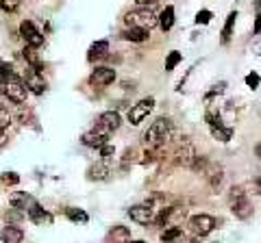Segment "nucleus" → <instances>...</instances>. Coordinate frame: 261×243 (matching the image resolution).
<instances>
[{
	"label": "nucleus",
	"mask_w": 261,
	"mask_h": 243,
	"mask_svg": "<svg viewBox=\"0 0 261 243\" xmlns=\"http://www.w3.org/2000/svg\"><path fill=\"white\" fill-rule=\"evenodd\" d=\"M170 135H172V122L168 117H157L144 133V145L148 150H157L170 139Z\"/></svg>",
	"instance_id": "f257e3e1"
},
{
	"label": "nucleus",
	"mask_w": 261,
	"mask_h": 243,
	"mask_svg": "<svg viewBox=\"0 0 261 243\" xmlns=\"http://www.w3.org/2000/svg\"><path fill=\"white\" fill-rule=\"evenodd\" d=\"M124 22L128 26H137V28H146L150 31L157 26V13H154L150 7H137L135 11H128L124 15Z\"/></svg>",
	"instance_id": "f03ea898"
},
{
	"label": "nucleus",
	"mask_w": 261,
	"mask_h": 243,
	"mask_svg": "<svg viewBox=\"0 0 261 243\" xmlns=\"http://www.w3.org/2000/svg\"><path fill=\"white\" fill-rule=\"evenodd\" d=\"M231 213L242 222H246L252 217V204H250V200L246 198V193H244L242 187L231 189Z\"/></svg>",
	"instance_id": "7ed1b4c3"
},
{
	"label": "nucleus",
	"mask_w": 261,
	"mask_h": 243,
	"mask_svg": "<svg viewBox=\"0 0 261 243\" xmlns=\"http://www.w3.org/2000/svg\"><path fill=\"white\" fill-rule=\"evenodd\" d=\"M216 217H211L207 213H198V215H194L190 217V230L196 234V237H207V234H211L216 230Z\"/></svg>",
	"instance_id": "20e7f679"
},
{
	"label": "nucleus",
	"mask_w": 261,
	"mask_h": 243,
	"mask_svg": "<svg viewBox=\"0 0 261 243\" xmlns=\"http://www.w3.org/2000/svg\"><path fill=\"white\" fill-rule=\"evenodd\" d=\"M5 96L15 104H22L27 102V96H29V89L24 85V80H20L18 76H11L5 80Z\"/></svg>",
	"instance_id": "39448f33"
},
{
	"label": "nucleus",
	"mask_w": 261,
	"mask_h": 243,
	"mask_svg": "<svg viewBox=\"0 0 261 243\" xmlns=\"http://www.w3.org/2000/svg\"><path fill=\"white\" fill-rule=\"evenodd\" d=\"M152 109H154V98H142L140 102H135L133 107L128 109V113H126L128 124H130V126L142 124V122L148 117V113H150Z\"/></svg>",
	"instance_id": "423d86ee"
},
{
	"label": "nucleus",
	"mask_w": 261,
	"mask_h": 243,
	"mask_svg": "<svg viewBox=\"0 0 261 243\" xmlns=\"http://www.w3.org/2000/svg\"><path fill=\"white\" fill-rule=\"evenodd\" d=\"M20 35L24 37V42H27L29 48H39L44 44V35L35 28V24H33L31 20H24L20 24Z\"/></svg>",
	"instance_id": "0eeeda50"
},
{
	"label": "nucleus",
	"mask_w": 261,
	"mask_h": 243,
	"mask_svg": "<svg viewBox=\"0 0 261 243\" xmlns=\"http://www.w3.org/2000/svg\"><path fill=\"white\" fill-rule=\"evenodd\" d=\"M128 217L142 226H148L150 222H154V213L150 204H135L128 208Z\"/></svg>",
	"instance_id": "6e6552de"
},
{
	"label": "nucleus",
	"mask_w": 261,
	"mask_h": 243,
	"mask_svg": "<svg viewBox=\"0 0 261 243\" xmlns=\"http://www.w3.org/2000/svg\"><path fill=\"white\" fill-rule=\"evenodd\" d=\"M185 217V208L181 206H168V208H163L159 217H157V224L159 226H176L178 222H181Z\"/></svg>",
	"instance_id": "1a4fd4ad"
},
{
	"label": "nucleus",
	"mask_w": 261,
	"mask_h": 243,
	"mask_svg": "<svg viewBox=\"0 0 261 243\" xmlns=\"http://www.w3.org/2000/svg\"><path fill=\"white\" fill-rule=\"evenodd\" d=\"M107 137H109L107 131H102L100 126H96L94 131H87L83 137H81V141H83V145H87V148H102V145L107 143Z\"/></svg>",
	"instance_id": "9d476101"
},
{
	"label": "nucleus",
	"mask_w": 261,
	"mask_h": 243,
	"mask_svg": "<svg viewBox=\"0 0 261 243\" xmlns=\"http://www.w3.org/2000/svg\"><path fill=\"white\" fill-rule=\"evenodd\" d=\"M24 85H27L29 92L37 94V96H42V94L46 92V80H44V76H42V72H37V70H33V68H29Z\"/></svg>",
	"instance_id": "9b49d317"
},
{
	"label": "nucleus",
	"mask_w": 261,
	"mask_h": 243,
	"mask_svg": "<svg viewBox=\"0 0 261 243\" xmlns=\"http://www.w3.org/2000/svg\"><path fill=\"white\" fill-rule=\"evenodd\" d=\"M116 80V70L113 68H96L89 76V83L96 85V87H107Z\"/></svg>",
	"instance_id": "f8f14e48"
},
{
	"label": "nucleus",
	"mask_w": 261,
	"mask_h": 243,
	"mask_svg": "<svg viewBox=\"0 0 261 243\" xmlns=\"http://www.w3.org/2000/svg\"><path fill=\"white\" fill-rule=\"evenodd\" d=\"M27 213H29V220H31L33 224H39V226L53 224V215L48 213V210H46L42 204H37V202H33V204L27 208Z\"/></svg>",
	"instance_id": "ddd939ff"
},
{
	"label": "nucleus",
	"mask_w": 261,
	"mask_h": 243,
	"mask_svg": "<svg viewBox=\"0 0 261 243\" xmlns=\"http://www.w3.org/2000/svg\"><path fill=\"white\" fill-rule=\"evenodd\" d=\"M120 124H122V119H120L118 111H105V113H100V117H98V126H100L102 131H107V133L118 131Z\"/></svg>",
	"instance_id": "4468645a"
},
{
	"label": "nucleus",
	"mask_w": 261,
	"mask_h": 243,
	"mask_svg": "<svg viewBox=\"0 0 261 243\" xmlns=\"http://www.w3.org/2000/svg\"><path fill=\"white\" fill-rule=\"evenodd\" d=\"M196 157H198V155H196L194 145H192V143H183L181 148L174 152V163H176V165H183V167H192V163H194Z\"/></svg>",
	"instance_id": "2eb2a0df"
},
{
	"label": "nucleus",
	"mask_w": 261,
	"mask_h": 243,
	"mask_svg": "<svg viewBox=\"0 0 261 243\" xmlns=\"http://www.w3.org/2000/svg\"><path fill=\"white\" fill-rule=\"evenodd\" d=\"M33 202H35V200H33L27 191H13L11 196H9V204L15 210H27L33 204Z\"/></svg>",
	"instance_id": "dca6fc26"
},
{
	"label": "nucleus",
	"mask_w": 261,
	"mask_h": 243,
	"mask_svg": "<svg viewBox=\"0 0 261 243\" xmlns=\"http://www.w3.org/2000/svg\"><path fill=\"white\" fill-rule=\"evenodd\" d=\"M0 241L3 243H22L24 241V230L18 226H5L3 232H0Z\"/></svg>",
	"instance_id": "f3484780"
},
{
	"label": "nucleus",
	"mask_w": 261,
	"mask_h": 243,
	"mask_svg": "<svg viewBox=\"0 0 261 243\" xmlns=\"http://www.w3.org/2000/svg\"><path fill=\"white\" fill-rule=\"evenodd\" d=\"M150 31L146 28H137V26H128L126 31H122V39H126V42H133V44H144L146 39H148Z\"/></svg>",
	"instance_id": "a211bd4d"
},
{
	"label": "nucleus",
	"mask_w": 261,
	"mask_h": 243,
	"mask_svg": "<svg viewBox=\"0 0 261 243\" xmlns=\"http://www.w3.org/2000/svg\"><path fill=\"white\" fill-rule=\"evenodd\" d=\"M157 26L163 31V33H168V31L174 26V7L172 5H168L166 9L157 15Z\"/></svg>",
	"instance_id": "6ab92c4d"
},
{
	"label": "nucleus",
	"mask_w": 261,
	"mask_h": 243,
	"mask_svg": "<svg viewBox=\"0 0 261 243\" xmlns=\"http://www.w3.org/2000/svg\"><path fill=\"white\" fill-rule=\"evenodd\" d=\"M209 128H211V135H214V139H218V141L228 143V141L233 139V128L231 126H222V122H220V124L209 126Z\"/></svg>",
	"instance_id": "aec40b11"
},
{
	"label": "nucleus",
	"mask_w": 261,
	"mask_h": 243,
	"mask_svg": "<svg viewBox=\"0 0 261 243\" xmlns=\"http://www.w3.org/2000/svg\"><path fill=\"white\" fill-rule=\"evenodd\" d=\"M109 52V42L107 39H100V42H94L92 48H89V61L94 59H102V56H107Z\"/></svg>",
	"instance_id": "412c9836"
},
{
	"label": "nucleus",
	"mask_w": 261,
	"mask_h": 243,
	"mask_svg": "<svg viewBox=\"0 0 261 243\" xmlns=\"http://www.w3.org/2000/svg\"><path fill=\"white\" fill-rule=\"evenodd\" d=\"M235 22H238V11H231V13L226 15V22H224V26H222V44H228V42H231Z\"/></svg>",
	"instance_id": "4be33fe9"
},
{
	"label": "nucleus",
	"mask_w": 261,
	"mask_h": 243,
	"mask_svg": "<svg viewBox=\"0 0 261 243\" xmlns=\"http://www.w3.org/2000/svg\"><path fill=\"white\" fill-rule=\"evenodd\" d=\"M109 167L105 163H98V165H92L87 169V178L89 180H105V178H109Z\"/></svg>",
	"instance_id": "5701e85b"
},
{
	"label": "nucleus",
	"mask_w": 261,
	"mask_h": 243,
	"mask_svg": "<svg viewBox=\"0 0 261 243\" xmlns=\"http://www.w3.org/2000/svg\"><path fill=\"white\" fill-rule=\"evenodd\" d=\"M109 237L113 239V243H128L130 241V232H128L126 226H113Z\"/></svg>",
	"instance_id": "b1692460"
},
{
	"label": "nucleus",
	"mask_w": 261,
	"mask_h": 243,
	"mask_svg": "<svg viewBox=\"0 0 261 243\" xmlns=\"http://www.w3.org/2000/svg\"><path fill=\"white\" fill-rule=\"evenodd\" d=\"M181 237H183V228H181V226H170L168 230L161 232V241L163 243H172V241L181 239Z\"/></svg>",
	"instance_id": "393cba45"
},
{
	"label": "nucleus",
	"mask_w": 261,
	"mask_h": 243,
	"mask_svg": "<svg viewBox=\"0 0 261 243\" xmlns=\"http://www.w3.org/2000/svg\"><path fill=\"white\" fill-rule=\"evenodd\" d=\"M183 61V56L178 50H172V52H168V59H166V72H172L178 63Z\"/></svg>",
	"instance_id": "a878e982"
},
{
	"label": "nucleus",
	"mask_w": 261,
	"mask_h": 243,
	"mask_svg": "<svg viewBox=\"0 0 261 243\" xmlns=\"http://www.w3.org/2000/svg\"><path fill=\"white\" fill-rule=\"evenodd\" d=\"M65 215H68L72 222H87L89 220L87 213H85V210H81V208H68V210H65Z\"/></svg>",
	"instance_id": "bb28decb"
},
{
	"label": "nucleus",
	"mask_w": 261,
	"mask_h": 243,
	"mask_svg": "<svg viewBox=\"0 0 261 243\" xmlns=\"http://www.w3.org/2000/svg\"><path fill=\"white\" fill-rule=\"evenodd\" d=\"M246 87H250L252 92H255V89H259V85H261V76L257 74V72H250V74H246Z\"/></svg>",
	"instance_id": "cd10ccee"
},
{
	"label": "nucleus",
	"mask_w": 261,
	"mask_h": 243,
	"mask_svg": "<svg viewBox=\"0 0 261 243\" xmlns=\"http://www.w3.org/2000/svg\"><path fill=\"white\" fill-rule=\"evenodd\" d=\"M211 18H214V13H211L209 9H200L198 13H196L194 22H196V24H209V22H211Z\"/></svg>",
	"instance_id": "c85d7f7f"
},
{
	"label": "nucleus",
	"mask_w": 261,
	"mask_h": 243,
	"mask_svg": "<svg viewBox=\"0 0 261 243\" xmlns=\"http://www.w3.org/2000/svg\"><path fill=\"white\" fill-rule=\"evenodd\" d=\"M224 92H226V83H224V80H220V83H216L214 87H211V92L205 96V98H207V100H211L214 96H220V94H224Z\"/></svg>",
	"instance_id": "c756f323"
},
{
	"label": "nucleus",
	"mask_w": 261,
	"mask_h": 243,
	"mask_svg": "<svg viewBox=\"0 0 261 243\" xmlns=\"http://www.w3.org/2000/svg\"><path fill=\"white\" fill-rule=\"evenodd\" d=\"M11 122H13L11 113L7 111L5 107H0V128H7V126H11Z\"/></svg>",
	"instance_id": "7c9ffc66"
},
{
	"label": "nucleus",
	"mask_w": 261,
	"mask_h": 243,
	"mask_svg": "<svg viewBox=\"0 0 261 243\" xmlns=\"http://www.w3.org/2000/svg\"><path fill=\"white\" fill-rule=\"evenodd\" d=\"M20 5V0H0V7H3L5 11H15Z\"/></svg>",
	"instance_id": "2f4dec72"
},
{
	"label": "nucleus",
	"mask_w": 261,
	"mask_h": 243,
	"mask_svg": "<svg viewBox=\"0 0 261 243\" xmlns=\"http://www.w3.org/2000/svg\"><path fill=\"white\" fill-rule=\"evenodd\" d=\"M98 150H100V157H102V159H111V155L116 152V148H113L111 143H105L102 148H98Z\"/></svg>",
	"instance_id": "473e14b6"
},
{
	"label": "nucleus",
	"mask_w": 261,
	"mask_h": 243,
	"mask_svg": "<svg viewBox=\"0 0 261 243\" xmlns=\"http://www.w3.org/2000/svg\"><path fill=\"white\" fill-rule=\"evenodd\" d=\"M3 183H5V185H18V183H20V176L13 174V172H9V174L3 176Z\"/></svg>",
	"instance_id": "72a5a7b5"
},
{
	"label": "nucleus",
	"mask_w": 261,
	"mask_h": 243,
	"mask_svg": "<svg viewBox=\"0 0 261 243\" xmlns=\"http://www.w3.org/2000/svg\"><path fill=\"white\" fill-rule=\"evenodd\" d=\"M252 35H261V11H257L255 26H252Z\"/></svg>",
	"instance_id": "f704fd0d"
},
{
	"label": "nucleus",
	"mask_w": 261,
	"mask_h": 243,
	"mask_svg": "<svg viewBox=\"0 0 261 243\" xmlns=\"http://www.w3.org/2000/svg\"><path fill=\"white\" fill-rule=\"evenodd\" d=\"M5 141H7V135H5V128H0V148L5 145Z\"/></svg>",
	"instance_id": "c9c22d12"
},
{
	"label": "nucleus",
	"mask_w": 261,
	"mask_h": 243,
	"mask_svg": "<svg viewBox=\"0 0 261 243\" xmlns=\"http://www.w3.org/2000/svg\"><path fill=\"white\" fill-rule=\"evenodd\" d=\"M135 3L140 5V7H148V5H152V3H154V0H135Z\"/></svg>",
	"instance_id": "e433bc0d"
},
{
	"label": "nucleus",
	"mask_w": 261,
	"mask_h": 243,
	"mask_svg": "<svg viewBox=\"0 0 261 243\" xmlns=\"http://www.w3.org/2000/svg\"><path fill=\"white\" fill-rule=\"evenodd\" d=\"M255 157H259V159H261V141L255 145Z\"/></svg>",
	"instance_id": "4c0bfd02"
},
{
	"label": "nucleus",
	"mask_w": 261,
	"mask_h": 243,
	"mask_svg": "<svg viewBox=\"0 0 261 243\" xmlns=\"http://www.w3.org/2000/svg\"><path fill=\"white\" fill-rule=\"evenodd\" d=\"M255 185L259 187V193H261V176H259V178H255Z\"/></svg>",
	"instance_id": "58836bf2"
},
{
	"label": "nucleus",
	"mask_w": 261,
	"mask_h": 243,
	"mask_svg": "<svg viewBox=\"0 0 261 243\" xmlns=\"http://www.w3.org/2000/svg\"><path fill=\"white\" fill-rule=\"evenodd\" d=\"M128 243H146V241H128Z\"/></svg>",
	"instance_id": "ea45409f"
},
{
	"label": "nucleus",
	"mask_w": 261,
	"mask_h": 243,
	"mask_svg": "<svg viewBox=\"0 0 261 243\" xmlns=\"http://www.w3.org/2000/svg\"><path fill=\"white\" fill-rule=\"evenodd\" d=\"M0 68H3V61H0Z\"/></svg>",
	"instance_id": "a19ab883"
}]
</instances>
